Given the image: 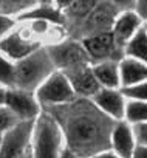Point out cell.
<instances>
[{
    "instance_id": "obj_31",
    "label": "cell",
    "mask_w": 147,
    "mask_h": 158,
    "mask_svg": "<svg viewBox=\"0 0 147 158\" xmlns=\"http://www.w3.org/2000/svg\"><path fill=\"white\" fill-rule=\"evenodd\" d=\"M0 141H2V135H0Z\"/></svg>"
},
{
    "instance_id": "obj_20",
    "label": "cell",
    "mask_w": 147,
    "mask_h": 158,
    "mask_svg": "<svg viewBox=\"0 0 147 158\" xmlns=\"http://www.w3.org/2000/svg\"><path fill=\"white\" fill-rule=\"evenodd\" d=\"M121 93L129 101H142V102H147V81L139 82V84L132 85V87H127V89H121Z\"/></svg>"
},
{
    "instance_id": "obj_11",
    "label": "cell",
    "mask_w": 147,
    "mask_h": 158,
    "mask_svg": "<svg viewBox=\"0 0 147 158\" xmlns=\"http://www.w3.org/2000/svg\"><path fill=\"white\" fill-rule=\"evenodd\" d=\"M93 104L113 121H124L125 118V106L127 99L121 93V90H108L101 89L93 98Z\"/></svg>"
},
{
    "instance_id": "obj_27",
    "label": "cell",
    "mask_w": 147,
    "mask_h": 158,
    "mask_svg": "<svg viewBox=\"0 0 147 158\" xmlns=\"http://www.w3.org/2000/svg\"><path fill=\"white\" fill-rule=\"evenodd\" d=\"M93 158H119L113 150H105V152H101V153H98L96 156H93Z\"/></svg>"
},
{
    "instance_id": "obj_14",
    "label": "cell",
    "mask_w": 147,
    "mask_h": 158,
    "mask_svg": "<svg viewBox=\"0 0 147 158\" xmlns=\"http://www.w3.org/2000/svg\"><path fill=\"white\" fill-rule=\"evenodd\" d=\"M119 79L121 89L144 82L147 81V65L132 57H124L119 60Z\"/></svg>"
},
{
    "instance_id": "obj_5",
    "label": "cell",
    "mask_w": 147,
    "mask_h": 158,
    "mask_svg": "<svg viewBox=\"0 0 147 158\" xmlns=\"http://www.w3.org/2000/svg\"><path fill=\"white\" fill-rule=\"evenodd\" d=\"M34 121H20L6 130L0 141V158H28L31 155Z\"/></svg>"
},
{
    "instance_id": "obj_26",
    "label": "cell",
    "mask_w": 147,
    "mask_h": 158,
    "mask_svg": "<svg viewBox=\"0 0 147 158\" xmlns=\"http://www.w3.org/2000/svg\"><path fill=\"white\" fill-rule=\"evenodd\" d=\"M132 158H147V146H136Z\"/></svg>"
},
{
    "instance_id": "obj_21",
    "label": "cell",
    "mask_w": 147,
    "mask_h": 158,
    "mask_svg": "<svg viewBox=\"0 0 147 158\" xmlns=\"http://www.w3.org/2000/svg\"><path fill=\"white\" fill-rule=\"evenodd\" d=\"M98 2H70L67 6V11L71 16H76V17H87L95 8H96Z\"/></svg>"
},
{
    "instance_id": "obj_1",
    "label": "cell",
    "mask_w": 147,
    "mask_h": 158,
    "mask_svg": "<svg viewBox=\"0 0 147 158\" xmlns=\"http://www.w3.org/2000/svg\"><path fill=\"white\" fill-rule=\"evenodd\" d=\"M47 112L57 121L67 150L76 156L93 158L112 150L110 138L118 121L104 115L92 99L78 98L70 104L48 107Z\"/></svg>"
},
{
    "instance_id": "obj_22",
    "label": "cell",
    "mask_w": 147,
    "mask_h": 158,
    "mask_svg": "<svg viewBox=\"0 0 147 158\" xmlns=\"http://www.w3.org/2000/svg\"><path fill=\"white\" fill-rule=\"evenodd\" d=\"M19 123L20 121L14 116V113L6 106H0V135H3L6 130L13 129Z\"/></svg>"
},
{
    "instance_id": "obj_28",
    "label": "cell",
    "mask_w": 147,
    "mask_h": 158,
    "mask_svg": "<svg viewBox=\"0 0 147 158\" xmlns=\"http://www.w3.org/2000/svg\"><path fill=\"white\" fill-rule=\"evenodd\" d=\"M6 92L8 89L0 85V106H5V99H6Z\"/></svg>"
},
{
    "instance_id": "obj_19",
    "label": "cell",
    "mask_w": 147,
    "mask_h": 158,
    "mask_svg": "<svg viewBox=\"0 0 147 158\" xmlns=\"http://www.w3.org/2000/svg\"><path fill=\"white\" fill-rule=\"evenodd\" d=\"M0 85L5 89H14L16 85V64L0 53Z\"/></svg>"
},
{
    "instance_id": "obj_8",
    "label": "cell",
    "mask_w": 147,
    "mask_h": 158,
    "mask_svg": "<svg viewBox=\"0 0 147 158\" xmlns=\"http://www.w3.org/2000/svg\"><path fill=\"white\" fill-rule=\"evenodd\" d=\"M5 106L19 121H36L43 110L34 93L19 89H8Z\"/></svg>"
},
{
    "instance_id": "obj_13",
    "label": "cell",
    "mask_w": 147,
    "mask_h": 158,
    "mask_svg": "<svg viewBox=\"0 0 147 158\" xmlns=\"http://www.w3.org/2000/svg\"><path fill=\"white\" fill-rule=\"evenodd\" d=\"M136 147L133 129L127 121H118L113 127L110 138V149L119 158H132Z\"/></svg>"
},
{
    "instance_id": "obj_23",
    "label": "cell",
    "mask_w": 147,
    "mask_h": 158,
    "mask_svg": "<svg viewBox=\"0 0 147 158\" xmlns=\"http://www.w3.org/2000/svg\"><path fill=\"white\" fill-rule=\"evenodd\" d=\"M133 129V136L136 141V146H147V123L135 124L132 126Z\"/></svg>"
},
{
    "instance_id": "obj_29",
    "label": "cell",
    "mask_w": 147,
    "mask_h": 158,
    "mask_svg": "<svg viewBox=\"0 0 147 158\" xmlns=\"http://www.w3.org/2000/svg\"><path fill=\"white\" fill-rule=\"evenodd\" d=\"M60 158H79V156H76V155H75V153H71V152H70V150H67V149H65V150H63V153H62V156H60Z\"/></svg>"
},
{
    "instance_id": "obj_25",
    "label": "cell",
    "mask_w": 147,
    "mask_h": 158,
    "mask_svg": "<svg viewBox=\"0 0 147 158\" xmlns=\"http://www.w3.org/2000/svg\"><path fill=\"white\" fill-rule=\"evenodd\" d=\"M135 13L139 16V19L142 20V23H147V0H142V2H138L136 3Z\"/></svg>"
},
{
    "instance_id": "obj_6",
    "label": "cell",
    "mask_w": 147,
    "mask_h": 158,
    "mask_svg": "<svg viewBox=\"0 0 147 158\" xmlns=\"http://www.w3.org/2000/svg\"><path fill=\"white\" fill-rule=\"evenodd\" d=\"M45 48H47L56 70H59V71H65V70H71L79 65L90 64V57H88L85 48L82 47V44H79V42L63 40V42H57L50 47H45Z\"/></svg>"
},
{
    "instance_id": "obj_7",
    "label": "cell",
    "mask_w": 147,
    "mask_h": 158,
    "mask_svg": "<svg viewBox=\"0 0 147 158\" xmlns=\"http://www.w3.org/2000/svg\"><path fill=\"white\" fill-rule=\"evenodd\" d=\"M39 48H42V45L31 37V31L25 33L23 30H13L0 39V53L14 64L31 56Z\"/></svg>"
},
{
    "instance_id": "obj_9",
    "label": "cell",
    "mask_w": 147,
    "mask_h": 158,
    "mask_svg": "<svg viewBox=\"0 0 147 158\" xmlns=\"http://www.w3.org/2000/svg\"><path fill=\"white\" fill-rule=\"evenodd\" d=\"M62 73H65V76L68 77V81H70V84H71L78 98L92 99L101 90V85L96 81L90 64L79 65V67H75L71 70H65Z\"/></svg>"
},
{
    "instance_id": "obj_10",
    "label": "cell",
    "mask_w": 147,
    "mask_h": 158,
    "mask_svg": "<svg viewBox=\"0 0 147 158\" xmlns=\"http://www.w3.org/2000/svg\"><path fill=\"white\" fill-rule=\"evenodd\" d=\"M81 44L85 48L90 60L95 59L96 64L105 62V60H113L112 56H115L116 51L119 50V47L115 42L112 31L99 33V34H95V36H87V37L82 39Z\"/></svg>"
},
{
    "instance_id": "obj_2",
    "label": "cell",
    "mask_w": 147,
    "mask_h": 158,
    "mask_svg": "<svg viewBox=\"0 0 147 158\" xmlns=\"http://www.w3.org/2000/svg\"><path fill=\"white\" fill-rule=\"evenodd\" d=\"M65 149V139L57 121L47 110H42L34 121L31 158H60Z\"/></svg>"
},
{
    "instance_id": "obj_32",
    "label": "cell",
    "mask_w": 147,
    "mask_h": 158,
    "mask_svg": "<svg viewBox=\"0 0 147 158\" xmlns=\"http://www.w3.org/2000/svg\"><path fill=\"white\" fill-rule=\"evenodd\" d=\"M28 158H31V155H30V156H28Z\"/></svg>"
},
{
    "instance_id": "obj_15",
    "label": "cell",
    "mask_w": 147,
    "mask_h": 158,
    "mask_svg": "<svg viewBox=\"0 0 147 158\" xmlns=\"http://www.w3.org/2000/svg\"><path fill=\"white\" fill-rule=\"evenodd\" d=\"M63 13L59 6H53L50 2H37L31 10L19 16L20 22H31V20H43L51 25H62L63 23Z\"/></svg>"
},
{
    "instance_id": "obj_30",
    "label": "cell",
    "mask_w": 147,
    "mask_h": 158,
    "mask_svg": "<svg viewBox=\"0 0 147 158\" xmlns=\"http://www.w3.org/2000/svg\"><path fill=\"white\" fill-rule=\"evenodd\" d=\"M144 30H145V33H147V23H144Z\"/></svg>"
},
{
    "instance_id": "obj_24",
    "label": "cell",
    "mask_w": 147,
    "mask_h": 158,
    "mask_svg": "<svg viewBox=\"0 0 147 158\" xmlns=\"http://www.w3.org/2000/svg\"><path fill=\"white\" fill-rule=\"evenodd\" d=\"M14 25H16L14 19L0 14V39L5 37L10 31H13V30H14Z\"/></svg>"
},
{
    "instance_id": "obj_4",
    "label": "cell",
    "mask_w": 147,
    "mask_h": 158,
    "mask_svg": "<svg viewBox=\"0 0 147 158\" xmlns=\"http://www.w3.org/2000/svg\"><path fill=\"white\" fill-rule=\"evenodd\" d=\"M42 107H56L78 99L68 77L62 71H54L34 93Z\"/></svg>"
},
{
    "instance_id": "obj_3",
    "label": "cell",
    "mask_w": 147,
    "mask_h": 158,
    "mask_svg": "<svg viewBox=\"0 0 147 158\" xmlns=\"http://www.w3.org/2000/svg\"><path fill=\"white\" fill-rule=\"evenodd\" d=\"M57 71L47 48L42 47L31 56L16 64V85L14 89L36 93L47 79Z\"/></svg>"
},
{
    "instance_id": "obj_12",
    "label": "cell",
    "mask_w": 147,
    "mask_h": 158,
    "mask_svg": "<svg viewBox=\"0 0 147 158\" xmlns=\"http://www.w3.org/2000/svg\"><path fill=\"white\" fill-rule=\"evenodd\" d=\"M142 20L135 11H124L119 16H116L115 23L112 27V34L115 37V42L119 48H124L129 40L142 28Z\"/></svg>"
},
{
    "instance_id": "obj_17",
    "label": "cell",
    "mask_w": 147,
    "mask_h": 158,
    "mask_svg": "<svg viewBox=\"0 0 147 158\" xmlns=\"http://www.w3.org/2000/svg\"><path fill=\"white\" fill-rule=\"evenodd\" d=\"M124 53L125 57H132L147 65V33L144 30V25L124 47Z\"/></svg>"
},
{
    "instance_id": "obj_18",
    "label": "cell",
    "mask_w": 147,
    "mask_h": 158,
    "mask_svg": "<svg viewBox=\"0 0 147 158\" xmlns=\"http://www.w3.org/2000/svg\"><path fill=\"white\" fill-rule=\"evenodd\" d=\"M124 121H127L130 126L147 123V102H142V101H127Z\"/></svg>"
},
{
    "instance_id": "obj_16",
    "label": "cell",
    "mask_w": 147,
    "mask_h": 158,
    "mask_svg": "<svg viewBox=\"0 0 147 158\" xmlns=\"http://www.w3.org/2000/svg\"><path fill=\"white\" fill-rule=\"evenodd\" d=\"M93 74L96 77L101 89L108 90H121V79H119V62L105 60L92 65Z\"/></svg>"
}]
</instances>
